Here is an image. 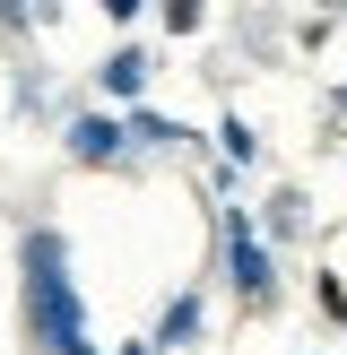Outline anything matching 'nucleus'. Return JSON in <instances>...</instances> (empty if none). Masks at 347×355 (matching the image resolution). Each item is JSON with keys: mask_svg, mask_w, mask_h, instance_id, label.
Returning a JSON list of instances; mask_svg holds the SVG:
<instances>
[{"mask_svg": "<svg viewBox=\"0 0 347 355\" xmlns=\"http://www.w3.org/2000/svg\"><path fill=\"white\" fill-rule=\"evenodd\" d=\"M226 277H235L243 304H260V295H269V252H260V234H252L243 217H226Z\"/></svg>", "mask_w": 347, "mask_h": 355, "instance_id": "2", "label": "nucleus"}, {"mask_svg": "<svg viewBox=\"0 0 347 355\" xmlns=\"http://www.w3.org/2000/svg\"><path fill=\"white\" fill-rule=\"evenodd\" d=\"M121 148H130V121H113V113H78L69 121V156L78 165H113Z\"/></svg>", "mask_w": 347, "mask_h": 355, "instance_id": "3", "label": "nucleus"}, {"mask_svg": "<svg viewBox=\"0 0 347 355\" xmlns=\"http://www.w3.org/2000/svg\"><path fill=\"white\" fill-rule=\"evenodd\" d=\"M121 355H148V347H121Z\"/></svg>", "mask_w": 347, "mask_h": 355, "instance_id": "8", "label": "nucleus"}, {"mask_svg": "<svg viewBox=\"0 0 347 355\" xmlns=\"http://www.w3.org/2000/svg\"><path fill=\"white\" fill-rule=\"evenodd\" d=\"M130 139L139 148H174V121L165 113H130Z\"/></svg>", "mask_w": 347, "mask_h": 355, "instance_id": "6", "label": "nucleus"}, {"mask_svg": "<svg viewBox=\"0 0 347 355\" xmlns=\"http://www.w3.org/2000/svg\"><path fill=\"white\" fill-rule=\"evenodd\" d=\"M191 329H200V295H174V304H165V321H156V338H165V347H183Z\"/></svg>", "mask_w": 347, "mask_h": 355, "instance_id": "4", "label": "nucleus"}, {"mask_svg": "<svg viewBox=\"0 0 347 355\" xmlns=\"http://www.w3.org/2000/svg\"><path fill=\"white\" fill-rule=\"evenodd\" d=\"M339 113H347V87H339Z\"/></svg>", "mask_w": 347, "mask_h": 355, "instance_id": "7", "label": "nucleus"}, {"mask_svg": "<svg viewBox=\"0 0 347 355\" xmlns=\"http://www.w3.org/2000/svg\"><path fill=\"white\" fill-rule=\"evenodd\" d=\"M104 87H113V96H139V87H148V61H139V52H113V61H104Z\"/></svg>", "mask_w": 347, "mask_h": 355, "instance_id": "5", "label": "nucleus"}, {"mask_svg": "<svg viewBox=\"0 0 347 355\" xmlns=\"http://www.w3.org/2000/svg\"><path fill=\"white\" fill-rule=\"evenodd\" d=\"M26 321L44 355H96L87 347V304H78V277H69L61 234H26Z\"/></svg>", "mask_w": 347, "mask_h": 355, "instance_id": "1", "label": "nucleus"}]
</instances>
